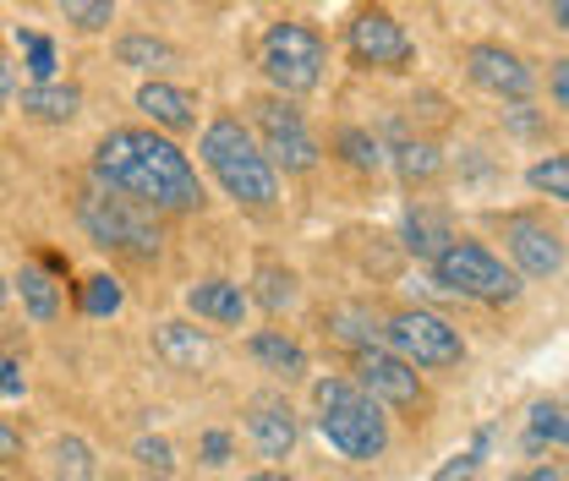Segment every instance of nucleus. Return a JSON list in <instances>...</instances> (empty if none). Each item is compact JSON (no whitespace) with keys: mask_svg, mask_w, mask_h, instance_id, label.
<instances>
[{"mask_svg":"<svg viewBox=\"0 0 569 481\" xmlns=\"http://www.w3.org/2000/svg\"><path fill=\"white\" fill-rule=\"evenodd\" d=\"M198 153H203L209 176L224 187V198H236L241 208L280 203V176L263 159V148L252 142V127H241V116H213L198 138Z\"/></svg>","mask_w":569,"mask_h":481,"instance_id":"f03ea898","label":"nucleus"},{"mask_svg":"<svg viewBox=\"0 0 569 481\" xmlns=\"http://www.w3.org/2000/svg\"><path fill=\"white\" fill-rule=\"evenodd\" d=\"M356 389L372 400V405H389V411L411 415V421H422L427 415V383L422 372L411 367V361H400L395 350H383V344H372V350H356Z\"/></svg>","mask_w":569,"mask_h":481,"instance_id":"9d476101","label":"nucleus"},{"mask_svg":"<svg viewBox=\"0 0 569 481\" xmlns=\"http://www.w3.org/2000/svg\"><path fill=\"white\" fill-rule=\"evenodd\" d=\"M77 307H82L88 318H116V312L127 307V290H121L116 274H88L77 284Z\"/></svg>","mask_w":569,"mask_h":481,"instance_id":"393cba45","label":"nucleus"},{"mask_svg":"<svg viewBox=\"0 0 569 481\" xmlns=\"http://www.w3.org/2000/svg\"><path fill=\"white\" fill-rule=\"evenodd\" d=\"M230 460V432H203V465H224Z\"/></svg>","mask_w":569,"mask_h":481,"instance_id":"f704fd0d","label":"nucleus"},{"mask_svg":"<svg viewBox=\"0 0 569 481\" xmlns=\"http://www.w3.org/2000/svg\"><path fill=\"white\" fill-rule=\"evenodd\" d=\"M515 481H565V471L559 465H531L526 477H515Z\"/></svg>","mask_w":569,"mask_h":481,"instance_id":"58836bf2","label":"nucleus"},{"mask_svg":"<svg viewBox=\"0 0 569 481\" xmlns=\"http://www.w3.org/2000/svg\"><path fill=\"white\" fill-rule=\"evenodd\" d=\"M247 481H290V477H284V471H252Z\"/></svg>","mask_w":569,"mask_h":481,"instance_id":"a19ab883","label":"nucleus"},{"mask_svg":"<svg viewBox=\"0 0 569 481\" xmlns=\"http://www.w3.org/2000/svg\"><path fill=\"white\" fill-rule=\"evenodd\" d=\"M11 93H17V71H11V61L0 56V110L11 104Z\"/></svg>","mask_w":569,"mask_h":481,"instance_id":"4c0bfd02","label":"nucleus"},{"mask_svg":"<svg viewBox=\"0 0 569 481\" xmlns=\"http://www.w3.org/2000/svg\"><path fill=\"white\" fill-rule=\"evenodd\" d=\"M153 350H159V361L176 367V372H203L213 361L209 329H198V323H187V318H164V323L153 329Z\"/></svg>","mask_w":569,"mask_h":481,"instance_id":"dca6fc26","label":"nucleus"},{"mask_svg":"<svg viewBox=\"0 0 569 481\" xmlns=\"http://www.w3.org/2000/svg\"><path fill=\"white\" fill-rule=\"evenodd\" d=\"M432 284L449 290V295H466V301H482V307H509L520 301V274L498 258L493 247L471 241V236H455L438 258H432Z\"/></svg>","mask_w":569,"mask_h":481,"instance_id":"423d86ee","label":"nucleus"},{"mask_svg":"<svg viewBox=\"0 0 569 481\" xmlns=\"http://www.w3.org/2000/svg\"><path fill=\"white\" fill-rule=\"evenodd\" d=\"M526 181H531V192H542V198H553V203H569V159L565 153L537 159V164L526 170Z\"/></svg>","mask_w":569,"mask_h":481,"instance_id":"c85d7f7f","label":"nucleus"},{"mask_svg":"<svg viewBox=\"0 0 569 481\" xmlns=\"http://www.w3.org/2000/svg\"><path fill=\"white\" fill-rule=\"evenodd\" d=\"M0 481H6V477H0Z\"/></svg>","mask_w":569,"mask_h":481,"instance_id":"37998d69","label":"nucleus"},{"mask_svg":"<svg viewBox=\"0 0 569 481\" xmlns=\"http://www.w3.org/2000/svg\"><path fill=\"white\" fill-rule=\"evenodd\" d=\"M296 295H301V279H296V269H284V263H274V258H263V263H258V274H252L247 301H258L263 312H274V318H280L284 307H296Z\"/></svg>","mask_w":569,"mask_h":481,"instance_id":"aec40b11","label":"nucleus"},{"mask_svg":"<svg viewBox=\"0 0 569 481\" xmlns=\"http://www.w3.org/2000/svg\"><path fill=\"white\" fill-rule=\"evenodd\" d=\"M138 110L153 121V132H164V138H181V132H198V93L192 88H176V82H164V77H148L138 88Z\"/></svg>","mask_w":569,"mask_h":481,"instance_id":"ddd939ff","label":"nucleus"},{"mask_svg":"<svg viewBox=\"0 0 569 481\" xmlns=\"http://www.w3.org/2000/svg\"><path fill=\"white\" fill-rule=\"evenodd\" d=\"M116 61L127 71H164L176 67V44L153 39V33H127V39H116Z\"/></svg>","mask_w":569,"mask_h":481,"instance_id":"5701e85b","label":"nucleus"},{"mask_svg":"<svg viewBox=\"0 0 569 481\" xmlns=\"http://www.w3.org/2000/svg\"><path fill=\"white\" fill-rule=\"evenodd\" d=\"M50 460H56V481H93V449L82 438H71V432L56 438Z\"/></svg>","mask_w":569,"mask_h":481,"instance_id":"cd10ccee","label":"nucleus"},{"mask_svg":"<svg viewBox=\"0 0 569 481\" xmlns=\"http://www.w3.org/2000/svg\"><path fill=\"white\" fill-rule=\"evenodd\" d=\"M383 350H395L400 361L427 367V372H443V367H460L466 361V340L449 318L427 312V307H400L383 318Z\"/></svg>","mask_w":569,"mask_h":481,"instance_id":"6e6552de","label":"nucleus"},{"mask_svg":"<svg viewBox=\"0 0 569 481\" xmlns=\"http://www.w3.org/2000/svg\"><path fill=\"white\" fill-rule=\"evenodd\" d=\"M346 56L356 71H411L417 39L389 6H356L346 17Z\"/></svg>","mask_w":569,"mask_h":481,"instance_id":"1a4fd4ad","label":"nucleus"},{"mask_svg":"<svg viewBox=\"0 0 569 481\" xmlns=\"http://www.w3.org/2000/svg\"><path fill=\"white\" fill-rule=\"evenodd\" d=\"M312 421H318V438L356 465H372L389 454V415L383 405H372L351 378H318L312 383Z\"/></svg>","mask_w":569,"mask_h":481,"instance_id":"7ed1b4c3","label":"nucleus"},{"mask_svg":"<svg viewBox=\"0 0 569 481\" xmlns=\"http://www.w3.org/2000/svg\"><path fill=\"white\" fill-rule=\"evenodd\" d=\"M11 99L28 121H44V127H67L82 116V82H28Z\"/></svg>","mask_w":569,"mask_h":481,"instance_id":"f3484780","label":"nucleus"},{"mask_svg":"<svg viewBox=\"0 0 569 481\" xmlns=\"http://www.w3.org/2000/svg\"><path fill=\"white\" fill-rule=\"evenodd\" d=\"M247 350H252V361H258L263 372H274L284 383H296V378L307 372V350H301V340H290L284 329H258V334L247 340Z\"/></svg>","mask_w":569,"mask_h":481,"instance_id":"a211bd4d","label":"nucleus"},{"mask_svg":"<svg viewBox=\"0 0 569 481\" xmlns=\"http://www.w3.org/2000/svg\"><path fill=\"white\" fill-rule=\"evenodd\" d=\"M548 88H553V110H569V61H553Z\"/></svg>","mask_w":569,"mask_h":481,"instance_id":"c9c22d12","label":"nucleus"},{"mask_svg":"<svg viewBox=\"0 0 569 481\" xmlns=\"http://www.w3.org/2000/svg\"><path fill=\"white\" fill-rule=\"evenodd\" d=\"M252 142L263 148V159L274 164V176H307V170H318V159H323V148L312 138V127H307V116H301V104L296 99H280V93H263V99H252Z\"/></svg>","mask_w":569,"mask_h":481,"instance_id":"0eeeda50","label":"nucleus"},{"mask_svg":"<svg viewBox=\"0 0 569 481\" xmlns=\"http://www.w3.org/2000/svg\"><path fill=\"white\" fill-rule=\"evenodd\" d=\"M323 329H329L340 344H351V355H356V350H372V344L383 340V323H378L367 307H356V301H346V307H329Z\"/></svg>","mask_w":569,"mask_h":481,"instance_id":"412c9836","label":"nucleus"},{"mask_svg":"<svg viewBox=\"0 0 569 481\" xmlns=\"http://www.w3.org/2000/svg\"><path fill=\"white\" fill-rule=\"evenodd\" d=\"M22 389H28V383H22V367L0 350V400H22Z\"/></svg>","mask_w":569,"mask_h":481,"instance_id":"72a5a7b5","label":"nucleus"},{"mask_svg":"<svg viewBox=\"0 0 569 481\" xmlns=\"http://www.w3.org/2000/svg\"><path fill=\"white\" fill-rule=\"evenodd\" d=\"M56 6H61V17H67L77 33H104L116 22V6L121 0H56Z\"/></svg>","mask_w":569,"mask_h":481,"instance_id":"c756f323","label":"nucleus"},{"mask_svg":"<svg viewBox=\"0 0 569 481\" xmlns=\"http://www.w3.org/2000/svg\"><path fill=\"white\" fill-rule=\"evenodd\" d=\"M0 460H22V432L0 415Z\"/></svg>","mask_w":569,"mask_h":481,"instance_id":"e433bc0d","label":"nucleus"},{"mask_svg":"<svg viewBox=\"0 0 569 481\" xmlns=\"http://www.w3.org/2000/svg\"><path fill=\"white\" fill-rule=\"evenodd\" d=\"M77 224H82V236L93 247L127 252V258H142V263L159 258V247H164L159 213H148V208H138L132 198H121L110 187H99V181L77 187Z\"/></svg>","mask_w":569,"mask_h":481,"instance_id":"20e7f679","label":"nucleus"},{"mask_svg":"<svg viewBox=\"0 0 569 481\" xmlns=\"http://www.w3.org/2000/svg\"><path fill=\"white\" fill-rule=\"evenodd\" d=\"M553 28H559V33L569 28V0H553Z\"/></svg>","mask_w":569,"mask_h":481,"instance_id":"ea45409f","label":"nucleus"},{"mask_svg":"<svg viewBox=\"0 0 569 481\" xmlns=\"http://www.w3.org/2000/svg\"><path fill=\"white\" fill-rule=\"evenodd\" d=\"M247 290L236 284V279H198V284H187V312L198 318V323H213V329H241L247 323Z\"/></svg>","mask_w":569,"mask_h":481,"instance_id":"2eb2a0df","label":"nucleus"},{"mask_svg":"<svg viewBox=\"0 0 569 481\" xmlns=\"http://www.w3.org/2000/svg\"><path fill=\"white\" fill-rule=\"evenodd\" d=\"M296 432L301 427H296V411H290L284 394H252L247 400V438L263 460H284L296 449Z\"/></svg>","mask_w":569,"mask_h":481,"instance_id":"4468645a","label":"nucleus"},{"mask_svg":"<svg viewBox=\"0 0 569 481\" xmlns=\"http://www.w3.org/2000/svg\"><path fill=\"white\" fill-rule=\"evenodd\" d=\"M389 159H395V170H400L406 187H427V181L443 176V148L432 138H400L389 148Z\"/></svg>","mask_w":569,"mask_h":481,"instance_id":"6ab92c4d","label":"nucleus"},{"mask_svg":"<svg viewBox=\"0 0 569 481\" xmlns=\"http://www.w3.org/2000/svg\"><path fill=\"white\" fill-rule=\"evenodd\" d=\"M335 153H340L351 170H383V159H389V148L372 138L367 127H340V132H335Z\"/></svg>","mask_w":569,"mask_h":481,"instance_id":"a878e982","label":"nucleus"},{"mask_svg":"<svg viewBox=\"0 0 569 481\" xmlns=\"http://www.w3.org/2000/svg\"><path fill=\"white\" fill-rule=\"evenodd\" d=\"M17 295H22V307H28V318H33V323H56V318H61V284L44 274L39 263H22V274H17Z\"/></svg>","mask_w":569,"mask_h":481,"instance_id":"4be33fe9","label":"nucleus"},{"mask_svg":"<svg viewBox=\"0 0 569 481\" xmlns=\"http://www.w3.org/2000/svg\"><path fill=\"white\" fill-rule=\"evenodd\" d=\"M132 454H138L148 471H159V477H170V471H176V449H170V438H138V443H132Z\"/></svg>","mask_w":569,"mask_h":481,"instance_id":"2f4dec72","label":"nucleus"},{"mask_svg":"<svg viewBox=\"0 0 569 481\" xmlns=\"http://www.w3.org/2000/svg\"><path fill=\"white\" fill-rule=\"evenodd\" d=\"M22 50H28V77L33 82H56V44L44 33H22Z\"/></svg>","mask_w":569,"mask_h":481,"instance_id":"7c9ffc66","label":"nucleus"},{"mask_svg":"<svg viewBox=\"0 0 569 481\" xmlns=\"http://www.w3.org/2000/svg\"><path fill=\"white\" fill-rule=\"evenodd\" d=\"M503 241H509V269L520 279H559L565 274V236L542 219V213H509L503 219Z\"/></svg>","mask_w":569,"mask_h":481,"instance_id":"9b49d317","label":"nucleus"},{"mask_svg":"<svg viewBox=\"0 0 569 481\" xmlns=\"http://www.w3.org/2000/svg\"><path fill=\"white\" fill-rule=\"evenodd\" d=\"M88 181L132 198L148 213H198L203 208V181L187 148L153 127H116L93 142Z\"/></svg>","mask_w":569,"mask_h":481,"instance_id":"f257e3e1","label":"nucleus"},{"mask_svg":"<svg viewBox=\"0 0 569 481\" xmlns=\"http://www.w3.org/2000/svg\"><path fill=\"white\" fill-rule=\"evenodd\" d=\"M466 77H471V88H482V93H493V99H509V104L531 99V88H537L531 61H526L520 50L498 44V39H477V44L466 50Z\"/></svg>","mask_w":569,"mask_h":481,"instance_id":"f8f14e48","label":"nucleus"},{"mask_svg":"<svg viewBox=\"0 0 569 481\" xmlns=\"http://www.w3.org/2000/svg\"><path fill=\"white\" fill-rule=\"evenodd\" d=\"M258 67L269 77V88L280 99H301L323 82V67H329V44L312 22L301 17H284V22H269V33L258 39Z\"/></svg>","mask_w":569,"mask_h":481,"instance_id":"39448f33","label":"nucleus"},{"mask_svg":"<svg viewBox=\"0 0 569 481\" xmlns=\"http://www.w3.org/2000/svg\"><path fill=\"white\" fill-rule=\"evenodd\" d=\"M477 477H482V454H477V449H466V454L443 460V465H438V477H432V481H477Z\"/></svg>","mask_w":569,"mask_h":481,"instance_id":"473e14b6","label":"nucleus"},{"mask_svg":"<svg viewBox=\"0 0 569 481\" xmlns=\"http://www.w3.org/2000/svg\"><path fill=\"white\" fill-rule=\"evenodd\" d=\"M0 307H6V274H0Z\"/></svg>","mask_w":569,"mask_h":481,"instance_id":"79ce46f5","label":"nucleus"},{"mask_svg":"<svg viewBox=\"0 0 569 481\" xmlns=\"http://www.w3.org/2000/svg\"><path fill=\"white\" fill-rule=\"evenodd\" d=\"M449 241H455V230H449V219H443V213H432V208H411V213H406V247H411L417 258L432 263Z\"/></svg>","mask_w":569,"mask_h":481,"instance_id":"b1692460","label":"nucleus"},{"mask_svg":"<svg viewBox=\"0 0 569 481\" xmlns=\"http://www.w3.org/2000/svg\"><path fill=\"white\" fill-rule=\"evenodd\" d=\"M565 438H569L565 405H559V400H537V405H531V427H526V443H531V449H542V443L565 449Z\"/></svg>","mask_w":569,"mask_h":481,"instance_id":"bb28decb","label":"nucleus"}]
</instances>
